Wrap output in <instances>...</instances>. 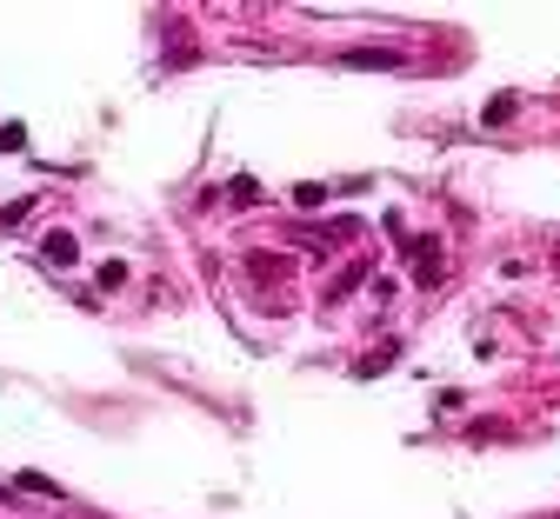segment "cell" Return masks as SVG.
I'll use <instances>...</instances> for the list:
<instances>
[{
  "mask_svg": "<svg viewBox=\"0 0 560 519\" xmlns=\"http://www.w3.org/2000/svg\"><path fill=\"white\" fill-rule=\"evenodd\" d=\"M400 60H407L400 47H347L340 54V67H400Z\"/></svg>",
  "mask_w": 560,
  "mask_h": 519,
  "instance_id": "1",
  "label": "cell"
},
{
  "mask_svg": "<svg viewBox=\"0 0 560 519\" xmlns=\"http://www.w3.org/2000/svg\"><path fill=\"white\" fill-rule=\"evenodd\" d=\"M40 253H47L54 267H74V260H81V253H74V240H67V234H47V247H40Z\"/></svg>",
  "mask_w": 560,
  "mask_h": 519,
  "instance_id": "2",
  "label": "cell"
}]
</instances>
